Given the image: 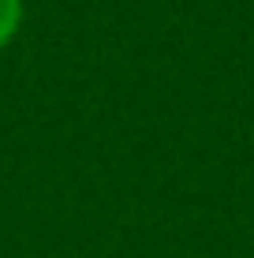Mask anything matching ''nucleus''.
<instances>
[{
    "label": "nucleus",
    "instance_id": "f257e3e1",
    "mask_svg": "<svg viewBox=\"0 0 254 258\" xmlns=\"http://www.w3.org/2000/svg\"><path fill=\"white\" fill-rule=\"evenodd\" d=\"M23 15H26V4L23 0H0V49L19 34L23 26Z\"/></svg>",
    "mask_w": 254,
    "mask_h": 258
}]
</instances>
